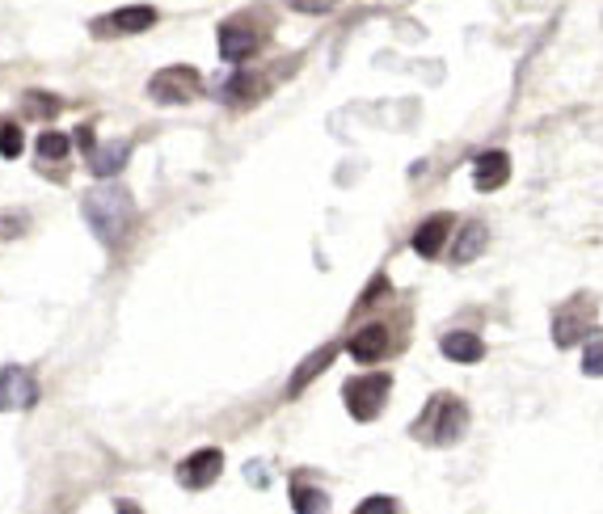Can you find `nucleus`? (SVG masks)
Returning <instances> with one entry per match:
<instances>
[{"label":"nucleus","mask_w":603,"mask_h":514,"mask_svg":"<svg viewBox=\"0 0 603 514\" xmlns=\"http://www.w3.org/2000/svg\"><path fill=\"white\" fill-rule=\"evenodd\" d=\"M80 211H85V224L94 228L97 240L110 245V249H119L127 228H131V219H136V199L119 182H101V186H94L85 194Z\"/></svg>","instance_id":"nucleus-1"},{"label":"nucleus","mask_w":603,"mask_h":514,"mask_svg":"<svg viewBox=\"0 0 603 514\" xmlns=\"http://www.w3.org/2000/svg\"><path fill=\"white\" fill-rule=\"evenodd\" d=\"M464 430H469V405L460 397H452V393L431 397L427 400V409H422V418L413 421V439L434 443V447L456 443Z\"/></svg>","instance_id":"nucleus-2"},{"label":"nucleus","mask_w":603,"mask_h":514,"mask_svg":"<svg viewBox=\"0 0 603 514\" xmlns=\"http://www.w3.org/2000/svg\"><path fill=\"white\" fill-rule=\"evenodd\" d=\"M388 393H392V375H359V379H351L346 388H342V400H346V409H351V418L355 421H376L380 418V409H385Z\"/></svg>","instance_id":"nucleus-3"},{"label":"nucleus","mask_w":603,"mask_h":514,"mask_svg":"<svg viewBox=\"0 0 603 514\" xmlns=\"http://www.w3.org/2000/svg\"><path fill=\"white\" fill-rule=\"evenodd\" d=\"M198 94H203V81H198V72L182 68V64L161 68L157 76H152V81H148V97H152V101H161V106H182V101H194Z\"/></svg>","instance_id":"nucleus-4"},{"label":"nucleus","mask_w":603,"mask_h":514,"mask_svg":"<svg viewBox=\"0 0 603 514\" xmlns=\"http://www.w3.org/2000/svg\"><path fill=\"white\" fill-rule=\"evenodd\" d=\"M591 325H595V300H591V296H574L570 304L557 308L553 342L561 346V351H570V346H579L582 338L591 333Z\"/></svg>","instance_id":"nucleus-5"},{"label":"nucleus","mask_w":603,"mask_h":514,"mask_svg":"<svg viewBox=\"0 0 603 514\" xmlns=\"http://www.w3.org/2000/svg\"><path fill=\"white\" fill-rule=\"evenodd\" d=\"M219 472H224V451L219 447H198L191 460H182L177 464V485H186V490H207V485H216Z\"/></svg>","instance_id":"nucleus-6"},{"label":"nucleus","mask_w":603,"mask_h":514,"mask_svg":"<svg viewBox=\"0 0 603 514\" xmlns=\"http://www.w3.org/2000/svg\"><path fill=\"white\" fill-rule=\"evenodd\" d=\"M157 25V9L152 4H127V9H115L110 18H101L94 25L97 34H144Z\"/></svg>","instance_id":"nucleus-7"},{"label":"nucleus","mask_w":603,"mask_h":514,"mask_svg":"<svg viewBox=\"0 0 603 514\" xmlns=\"http://www.w3.org/2000/svg\"><path fill=\"white\" fill-rule=\"evenodd\" d=\"M258 51V30L249 22H224L219 25V55L228 64H241Z\"/></svg>","instance_id":"nucleus-8"},{"label":"nucleus","mask_w":603,"mask_h":514,"mask_svg":"<svg viewBox=\"0 0 603 514\" xmlns=\"http://www.w3.org/2000/svg\"><path fill=\"white\" fill-rule=\"evenodd\" d=\"M39 400V384L34 375L22 367H4L0 372V405H13V409H30Z\"/></svg>","instance_id":"nucleus-9"},{"label":"nucleus","mask_w":603,"mask_h":514,"mask_svg":"<svg viewBox=\"0 0 603 514\" xmlns=\"http://www.w3.org/2000/svg\"><path fill=\"white\" fill-rule=\"evenodd\" d=\"M510 178V157L507 152H498V148H489V152H482L477 161H473V182H477V190L482 194H494V190H503Z\"/></svg>","instance_id":"nucleus-10"},{"label":"nucleus","mask_w":603,"mask_h":514,"mask_svg":"<svg viewBox=\"0 0 603 514\" xmlns=\"http://www.w3.org/2000/svg\"><path fill=\"white\" fill-rule=\"evenodd\" d=\"M346 351H351V358H359V363H376V358H385L392 351V333L385 325H367L351 338Z\"/></svg>","instance_id":"nucleus-11"},{"label":"nucleus","mask_w":603,"mask_h":514,"mask_svg":"<svg viewBox=\"0 0 603 514\" xmlns=\"http://www.w3.org/2000/svg\"><path fill=\"white\" fill-rule=\"evenodd\" d=\"M448 233H452V215H431V219L418 224V233H413V254L434 257L448 245Z\"/></svg>","instance_id":"nucleus-12"},{"label":"nucleus","mask_w":603,"mask_h":514,"mask_svg":"<svg viewBox=\"0 0 603 514\" xmlns=\"http://www.w3.org/2000/svg\"><path fill=\"white\" fill-rule=\"evenodd\" d=\"M439 351L448 354L452 363H482V358H485V342L477 338V333H464V329H456V333H443Z\"/></svg>","instance_id":"nucleus-13"},{"label":"nucleus","mask_w":603,"mask_h":514,"mask_svg":"<svg viewBox=\"0 0 603 514\" xmlns=\"http://www.w3.org/2000/svg\"><path fill=\"white\" fill-rule=\"evenodd\" d=\"M131 157V143L127 140H115V143H101L89 152V169H94V178H119L122 164Z\"/></svg>","instance_id":"nucleus-14"},{"label":"nucleus","mask_w":603,"mask_h":514,"mask_svg":"<svg viewBox=\"0 0 603 514\" xmlns=\"http://www.w3.org/2000/svg\"><path fill=\"white\" fill-rule=\"evenodd\" d=\"M334 358H338V346H321V351L309 354V358L295 367V375H291V397H295V393H304V388H309V384H313L316 375L325 372Z\"/></svg>","instance_id":"nucleus-15"},{"label":"nucleus","mask_w":603,"mask_h":514,"mask_svg":"<svg viewBox=\"0 0 603 514\" xmlns=\"http://www.w3.org/2000/svg\"><path fill=\"white\" fill-rule=\"evenodd\" d=\"M485 245H489V228H485L482 219H469V224L460 228V240H456V249H452V261H473V257H482Z\"/></svg>","instance_id":"nucleus-16"},{"label":"nucleus","mask_w":603,"mask_h":514,"mask_svg":"<svg viewBox=\"0 0 603 514\" xmlns=\"http://www.w3.org/2000/svg\"><path fill=\"white\" fill-rule=\"evenodd\" d=\"M291 506H295V514H330V497L316 490V485L291 481Z\"/></svg>","instance_id":"nucleus-17"},{"label":"nucleus","mask_w":603,"mask_h":514,"mask_svg":"<svg viewBox=\"0 0 603 514\" xmlns=\"http://www.w3.org/2000/svg\"><path fill=\"white\" fill-rule=\"evenodd\" d=\"M258 94H262V76H249V72H237V76L219 89V97L233 101V106H245V101H254Z\"/></svg>","instance_id":"nucleus-18"},{"label":"nucleus","mask_w":603,"mask_h":514,"mask_svg":"<svg viewBox=\"0 0 603 514\" xmlns=\"http://www.w3.org/2000/svg\"><path fill=\"white\" fill-rule=\"evenodd\" d=\"M22 115L25 118H55L60 115V97L43 94V89H30V94L22 97Z\"/></svg>","instance_id":"nucleus-19"},{"label":"nucleus","mask_w":603,"mask_h":514,"mask_svg":"<svg viewBox=\"0 0 603 514\" xmlns=\"http://www.w3.org/2000/svg\"><path fill=\"white\" fill-rule=\"evenodd\" d=\"M0 157H4V161L22 157V127H18L13 118H0Z\"/></svg>","instance_id":"nucleus-20"},{"label":"nucleus","mask_w":603,"mask_h":514,"mask_svg":"<svg viewBox=\"0 0 603 514\" xmlns=\"http://www.w3.org/2000/svg\"><path fill=\"white\" fill-rule=\"evenodd\" d=\"M39 157H43V161H64V157H68V136L43 131V136H39Z\"/></svg>","instance_id":"nucleus-21"},{"label":"nucleus","mask_w":603,"mask_h":514,"mask_svg":"<svg viewBox=\"0 0 603 514\" xmlns=\"http://www.w3.org/2000/svg\"><path fill=\"white\" fill-rule=\"evenodd\" d=\"M582 375L603 379V338H591V342H586V351H582Z\"/></svg>","instance_id":"nucleus-22"},{"label":"nucleus","mask_w":603,"mask_h":514,"mask_svg":"<svg viewBox=\"0 0 603 514\" xmlns=\"http://www.w3.org/2000/svg\"><path fill=\"white\" fill-rule=\"evenodd\" d=\"M25 228H30L25 211H0V240H13V236H22Z\"/></svg>","instance_id":"nucleus-23"},{"label":"nucleus","mask_w":603,"mask_h":514,"mask_svg":"<svg viewBox=\"0 0 603 514\" xmlns=\"http://www.w3.org/2000/svg\"><path fill=\"white\" fill-rule=\"evenodd\" d=\"M288 9H295V13H309V18H321V13H334V4L338 0H283Z\"/></svg>","instance_id":"nucleus-24"},{"label":"nucleus","mask_w":603,"mask_h":514,"mask_svg":"<svg viewBox=\"0 0 603 514\" xmlns=\"http://www.w3.org/2000/svg\"><path fill=\"white\" fill-rule=\"evenodd\" d=\"M355 514H401L397 511V502L392 497H385V493H376V497H367V502H359V511Z\"/></svg>","instance_id":"nucleus-25"},{"label":"nucleus","mask_w":603,"mask_h":514,"mask_svg":"<svg viewBox=\"0 0 603 514\" xmlns=\"http://www.w3.org/2000/svg\"><path fill=\"white\" fill-rule=\"evenodd\" d=\"M115 514H144V511H140L136 502H119V506H115Z\"/></svg>","instance_id":"nucleus-26"}]
</instances>
